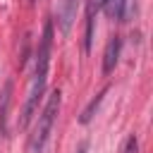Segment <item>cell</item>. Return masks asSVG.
I'll return each mask as SVG.
<instances>
[{"instance_id": "30bf717a", "label": "cell", "mask_w": 153, "mask_h": 153, "mask_svg": "<svg viewBox=\"0 0 153 153\" xmlns=\"http://www.w3.org/2000/svg\"><path fill=\"white\" fill-rule=\"evenodd\" d=\"M86 151H88V141H81V146H79L76 153H86Z\"/></svg>"}, {"instance_id": "7a4b0ae2", "label": "cell", "mask_w": 153, "mask_h": 153, "mask_svg": "<svg viewBox=\"0 0 153 153\" xmlns=\"http://www.w3.org/2000/svg\"><path fill=\"white\" fill-rule=\"evenodd\" d=\"M57 110H60V91H53V93H50V98H48V103H45V108H43V112H41L38 129H36V134H33V141H31V148H33V153H41L43 143L48 141V136H50V129H53V124H55V117H57Z\"/></svg>"}, {"instance_id": "9c48e42d", "label": "cell", "mask_w": 153, "mask_h": 153, "mask_svg": "<svg viewBox=\"0 0 153 153\" xmlns=\"http://www.w3.org/2000/svg\"><path fill=\"white\" fill-rule=\"evenodd\" d=\"M105 0H88V17H96V12L103 7Z\"/></svg>"}, {"instance_id": "6da1fadb", "label": "cell", "mask_w": 153, "mask_h": 153, "mask_svg": "<svg viewBox=\"0 0 153 153\" xmlns=\"http://www.w3.org/2000/svg\"><path fill=\"white\" fill-rule=\"evenodd\" d=\"M50 50H53V24L48 22L45 29H43V36L38 41V53H36V69H33V79H31V86H29V96H26V103H24V110H22V122L19 127H29L36 108H38V100L43 98V91H45V79H48V65H50Z\"/></svg>"}, {"instance_id": "52a82bcc", "label": "cell", "mask_w": 153, "mask_h": 153, "mask_svg": "<svg viewBox=\"0 0 153 153\" xmlns=\"http://www.w3.org/2000/svg\"><path fill=\"white\" fill-rule=\"evenodd\" d=\"M10 91H12V84L5 86L2 91V110H0V124H2V134H5V120H7V105H10Z\"/></svg>"}, {"instance_id": "5b68a950", "label": "cell", "mask_w": 153, "mask_h": 153, "mask_svg": "<svg viewBox=\"0 0 153 153\" xmlns=\"http://www.w3.org/2000/svg\"><path fill=\"white\" fill-rule=\"evenodd\" d=\"M120 53H122V38L120 36H112L105 45V53H103V74H110L117 62H120Z\"/></svg>"}, {"instance_id": "277c9868", "label": "cell", "mask_w": 153, "mask_h": 153, "mask_svg": "<svg viewBox=\"0 0 153 153\" xmlns=\"http://www.w3.org/2000/svg\"><path fill=\"white\" fill-rule=\"evenodd\" d=\"M100 10L112 22H129V17H131V0H105Z\"/></svg>"}, {"instance_id": "ba28073f", "label": "cell", "mask_w": 153, "mask_h": 153, "mask_svg": "<svg viewBox=\"0 0 153 153\" xmlns=\"http://www.w3.org/2000/svg\"><path fill=\"white\" fill-rule=\"evenodd\" d=\"M120 153H139V139H136V134H129V136L122 141Z\"/></svg>"}, {"instance_id": "8992f818", "label": "cell", "mask_w": 153, "mask_h": 153, "mask_svg": "<svg viewBox=\"0 0 153 153\" xmlns=\"http://www.w3.org/2000/svg\"><path fill=\"white\" fill-rule=\"evenodd\" d=\"M108 88H110V86H103V88H100V91L96 93V98H91V103H88V105L84 108V112L79 115V122H81V124H88V122L93 120V115H96V110L100 108V103H103V98H105Z\"/></svg>"}, {"instance_id": "3957f363", "label": "cell", "mask_w": 153, "mask_h": 153, "mask_svg": "<svg viewBox=\"0 0 153 153\" xmlns=\"http://www.w3.org/2000/svg\"><path fill=\"white\" fill-rule=\"evenodd\" d=\"M76 10H79V0H60L57 2V29L62 33L72 31V24L76 19Z\"/></svg>"}]
</instances>
